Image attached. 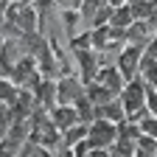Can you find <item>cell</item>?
Wrapping results in <instances>:
<instances>
[{
	"label": "cell",
	"instance_id": "cell-1",
	"mask_svg": "<svg viewBox=\"0 0 157 157\" xmlns=\"http://www.w3.org/2000/svg\"><path fill=\"white\" fill-rule=\"evenodd\" d=\"M146 82L140 76H135V78H129V82L124 84V90H121V95H118V101L124 104V112H126V118L129 121H137L143 112H146Z\"/></svg>",
	"mask_w": 157,
	"mask_h": 157
},
{
	"label": "cell",
	"instance_id": "cell-2",
	"mask_svg": "<svg viewBox=\"0 0 157 157\" xmlns=\"http://www.w3.org/2000/svg\"><path fill=\"white\" fill-rule=\"evenodd\" d=\"M118 140V124L95 118L93 124H87V143L90 149H109Z\"/></svg>",
	"mask_w": 157,
	"mask_h": 157
},
{
	"label": "cell",
	"instance_id": "cell-3",
	"mask_svg": "<svg viewBox=\"0 0 157 157\" xmlns=\"http://www.w3.org/2000/svg\"><path fill=\"white\" fill-rule=\"evenodd\" d=\"M84 95V82L73 73H65L56 78V104H76Z\"/></svg>",
	"mask_w": 157,
	"mask_h": 157
},
{
	"label": "cell",
	"instance_id": "cell-4",
	"mask_svg": "<svg viewBox=\"0 0 157 157\" xmlns=\"http://www.w3.org/2000/svg\"><path fill=\"white\" fill-rule=\"evenodd\" d=\"M140 59H143V48L137 45H124V51L115 56V67L124 73V78L129 82V78L137 76V67H140Z\"/></svg>",
	"mask_w": 157,
	"mask_h": 157
},
{
	"label": "cell",
	"instance_id": "cell-5",
	"mask_svg": "<svg viewBox=\"0 0 157 157\" xmlns=\"http://www.w3.org/2000/svg\"><path fill=\"white\" fill-rule=\"evenodd\" d=\"M93 82L104 84V87H107V90H109L112 95H121V90H124V84H126V78H124V73L118 70L115 65H101Z\"/></svg>",
	"mask_w": 157,
	"mask_h": 157
},
{
	"label": "cell",
	"instance_id": "cell-6",
	"mask_svg": "<svg viewBox=\"0 0 157 157\" xmlns=\"http://www.w3.org/2000/svg\"><path fill=\"white\" fill-rule=\"evenodd\" d=\"M48 112H51V121L56 124L59 132H65V129H70L73 124H78V112H76L73 104H56V107L48 109Z\"/></svg>",
	"mask_w": 157,
	"mask_h": 157
},
{
	"label": "cell",
	"instance_id": "cell-7",
	"mask_svg": "<svg viewBox=\"0 0 157 157\" xmlns=\"http://www.w3.org/2000/svg\"><path fill=\"white\" fill-rule=\"evenodd\" d=\"M151 36H154V31L149 28L146 20H135V23L126 28V45H137V48L146 51V45H149Z\"/></svg>",
	"mask_w": 157,
	"mask_h": 157
},
{
	"label": "cell",
	"instance_id": "cell-8",
	"mask_svg": "<svg viewBox=\"0 0 157 157\" xmlns=\"http://www.w3.org/2000/svg\"><path fill=\"white\" fill-rule=\"evenodd\" d=\"M84 95L90 98V101L95 104V107H104L107 101H112V98H118V95H112L104 84H98V82H90V84H84Z\"/></svg>",
	"mask_w": 157,
	"mask_h": 157
},
{
	"label": "cell",
	"instance_id": "cell-9",
	"mask_svg": "<svg viewBox=\"0 0 157 157\" xmlns=\"http://www.w3.org/2000/svg\"><path fill=\"white\" fill-rule=\"evenodd\" d=\"M98 118H104V121H112V124H121L126 112H124V104L118 101V98H112V101H107L104 107H98Z\"/></svg>",
	"mask_w": 157,
	"mask_h": 157
},
{
	"label": "cell",
	"instance_id": "cell-10",
	"mask_svg": "<svg viewBox=\"0 0 157 157\" xmlns=\"http://www.w3.org/2000/svg\"><path fill=\"white\" fill-rule=\"evenodd\" d=\"M132 23H135V14H132V6H129V3L112 9V17H109V25H112V28H124V31H126Z\"/></svg>",
	"mask_w": 157,
	"mask_h": 157
},
{
	"label": "cell",
	"instance_id": "cell-11",
	"mask_svg": "<svg viewBox=\"0 0 157 157\" xmlns=\"http://www.w3.org/2000/svg\"><path fill=\"white\" fill-rule=\"evenodd\" d=\"M137 76H140L146 84H154V87H157V56L143 53V59H140V67H137Z\"/></svg>",
	"mask_w": 157,
	"mask_h": 157
},
{
	"label": "cell",
	"instance_id": "cell-12",
	"mask_svg": "<svg viewBox=\"0 0 157 157\" xmlns=\"http://www.w3.org/2000/svg\"><path fill=\"white\" fill-rule=\"evenodd\" d=\"M73 107H76V112H78V121H82V124H93L95 118H98V107L90 101L87 95H82V98H78V101L73 104Z\"/></svg>",
	"mask_w": 157,
	"mask_h": 157
},
{
	"label": "cell",
	"instance_id": "cell-13",
	"mask_svg": "<svg viewBox=\"0 0 157 157\" xmlns=\"http://www.w3.org/2000/svg\"><path fill=\"white\" fill-rule=\"evenodd\" d=\"M82 140H87V124H82V121L62 132V143L65 146H76V143H82Z\"/></svg>",
	"mask_w": 157,
	"mask_h": 157
},
{
	"label": "cell",
	"instance_id": "cell-14",
	"mask_svg": "<svg viewBox=\"0 0 157 157\" xmlns=\"http://www.w3.org/2000/svg\"><path fill=\"white\" fill-rule=\"evenodd\" d=\"M20 90L23 87H17L11 78H0V104H6V107H11L14 101H17V95H20Z\"/></svg>",
	"mask_w": 157,
	"mask_h": 157
},
{
	"label": "cell",
	"instance_id": "cell-15",
	"mask_svg": "<svg viewBox=\"0 0 157 157\" xmlns=\"http://www.w3.org/2000/svg\"><path fill=\"white\" fill-rule=\"evenodd\" d=\"M90 157H109V149H90Z\"/></svg>",
	"mask_w": 157,
	"mask_h": 157
},
{
	"label": "cell",
	"instance_id": "cell-16",
	"mask_svg": "<svg viewBox=\"0 0 157 157\" xmlns=\"http://www.w3.org/2000/svg\"><path fill=\"white\" fill-rule=\"evenodd\" d=\"M0 3H9V6H28L34 0H0Z\"/></svg>",
	"mask_w": 157,
	"mask_h": 157
},
{
	"label": "cell",
	"instance_id": "cell-17",
	"mask_svg": "<svg viewBox=\"0 0 157 157\" xmlns=\"http://www.w3.org/2000/svg\"><path fill=\"white\" fill-rule=\"evenodd\" d=\"M25 157H42V149H39V146H36V149H34V151H28Z\"/></svg>",
	"mask_w": 157,
	"mask_h": 157
},
{
	"label": "cell",
	"instance_id": "cell-18",
	"mask_svg": "<svg viewBox=\"0 0 157 157\" xmlns=\"http://www.w3.org/2000/svg\"><path fill=\"white\" fill-rule=\"evenodd\" d=\"M107 3H109V6H115V9H118V6H124V3H129V0H107Z\"/></svg>",
	"mask_w": 157,
	"mask_h": 157
},
{
	"label": "cell",
	"instance_id": "cell-19",
	"mask_svg": "<svg viewBox=\"0 0 157 157\" xmlns=\"http://www.w3.org/2000/svg\"><path fill=\"white\" fill-rule=\"evenodd\" d=\"M78 157H90V151H87V154H78Z\"/></svg>",
	"mask_w": 157,
	"mask_h": 157
}]
</instances>
